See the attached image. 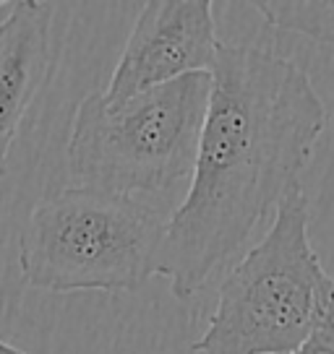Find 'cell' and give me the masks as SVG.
Listing matches in <instances>:
<instances>
[{"instance_id":"1","label":"cell","mask_w":334,"mask_h":354,"mask_svg":"<svg viewBox=\"0 0 334 354\" xmlns=\"http://www.w3.org/2000/svg\"><path fill=\"white\" fill-rule=\"evenodd\" d=\"M326 107L288 57L220 44L212 100L186 198L167 219L157 274L191 299L235 255L308 167Z\"/></svg>"},{"instance_id":"2","label":"cell","mask_w":334,"mask_h":354,"mask_svg":"<svg viewBox=\"0 0 334 354\" xmlns=\"http://www.w3.org/2000/svg\"><path fill=\"white\" fill-rule=\"evenodd\" d=\"M311 206L301 185L274 224L230 268L193 354H292L311 336H334V279L313 250Z\"/></svg>"},{"instance_id":"3","label":"cell","mask_w":334,"mask_h":354,"mask_svg":"<svg viewBox=\"0 0 334 354\" xmlns=\"http://www.w3.org/2000/svg\"><path fill=\"white\" fill-rule=\"evenodd\" d=\"M167 219L136 196L63 188L37 201L19 232V271L32 289L136 292L157 274Z\"/></svg>"},{"instance_id":"4","label":"cell","mask_w":334,"mask_h":354,"mask_svg":"<svg viewBox=\"0 0 334 354\" xmlns=\"http://www.w3.org/2000/svg\"><path fill=\"white\" fill-rule=\"evenodd\" d=\"M209 100L212 73H191L118 107L100 91L84 97L66 146L71 175L118 196L175 188L193 175Z\"/></svg>"},{"instance_id":"5","label":"cell","mask_w":334,"mask_h":354,"mask_svg":"<svg viewBox=\"0 0 334 354\" xmlns=\"http://www.w3.org/2000/svg\"><path fill=\"white\" fill-rule=\"evenodd\" d=\"M220 44L212 3L152 0L139 13L102 100L118 107L191 73H212Z\"/></svg>"},{"instance_id":"6","label":"cell","mask_w":334,"mask_h":354,"mask_svg":"<svg viewBox=\"0 0 334 354\" xmlns=\"http://www.w3.org/2000/svg\"><path fill=\"white\" fill-rule=\"evenodd\" d=\"M0 24V180L26 110L53 71V16L47 0H16Z\"/></svg>"},{"instance_id":"7","label":"cell","mask_w":334,"mask_h":354,"mask_svg":"<svg viewBox=\"0 0 334 354\" xmlns=\"http://www.w3.org/2000/svg\"><path fill=\"white\" fill-rule=\"evenodd\" d=\"M251 6L274 29L334 44V0H256Z\"/></svg>"},{"instance_id":"8","label":"cell","mask_w":334,"mask_h":354,"mask_svg":"<svg viewBox=\"0 0 334 354\" xmlns=\"http://www.w3.org/2000/svg\"><path fill=\"white\" fill-rule=\"evenodd\" d=\"M292 354H334V342L329 336H319L316 333V336H311L301 349H295Z\"/></svg>"},{"instance_id":"9","label":"cell","mask_w":334,"mask_h":354,"mask_svg":"<svg viewBox=\"0 0 334 354\" xmlns=\"http://www.w3.org/2000/svg\"><path fill=\"white\" fill-rule=\"evenodd\" d=\"M0 354H26V352H21L19 346H13V344H8V342H3V339H0Z\"/></svg>"},{"instance_id":"10","label":"cell","mask_w":334,"mask_h":354,"mask_svg":"<svg viewBox=\"0 0 334 354\" xmlns=\"http://www.w3.org/2000/svg\"><path fill=\"white\" fill-rule=\"evenodd\" d=\"M0 6H3V0H0Z\"/></svg>"},{"instance_id":"11","label":"cell","mask_w":334,"mask_h":354,"mask_svg":"<svg viewBox=\"0 0 334 354\" xmlns=\"http://www.w3.org/2000/svg\"><path fill=\"white\" fill-rule=\"evenodd\" d=\"M332 342H334V336H332Z\"/></svg>"}]
</instances>
